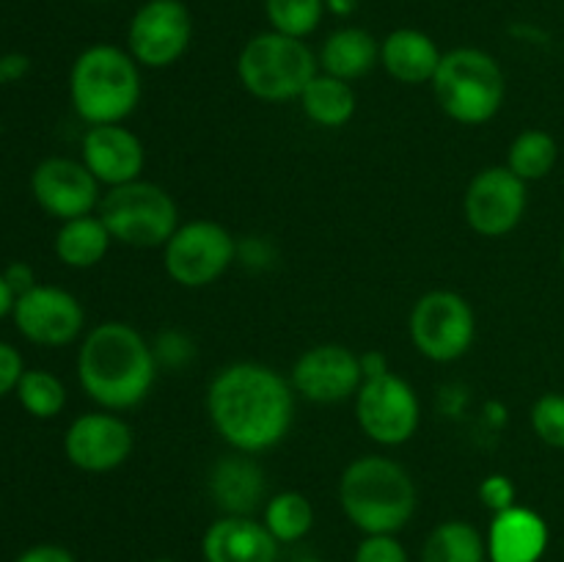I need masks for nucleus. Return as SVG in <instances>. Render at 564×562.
Segmentation results:
<instances>
[{
  "mask_svg": "<svg viewBox=\"0 0 564 562\" xmlns=\"http://www.w3.org/2000/svg\"><path fill=\"white\" fill-rule=\"evenodd\" d=\"M262 523L279 543H297L314 527V507L301 490H281L264 501Z\"/></svg>",
  "mask_w": 564,
  "mask_h": 562,
  "instance_id": "26",
  "label": "nucleus"
},
{
  "mask_svg": "<svg viewBox=\"0 0 564 562\" xmlns=\"http://www.w3.org/2000/svg\"><path fill=\"white\" fill-rule=\"evenodd\" d=\"M14 562H77L69 549L58 543H39L22 551Z\"/></svg>",
  "mask_w": 564,
  "mask_h": 562,
  "instance_id": "36",
  "label": "nucleus"
},
{
  "mask_svg": "<svg viewBox=\"0 0 564 562\" xmlns=\"http://www.w3.org/2000/svg\"><path fill=\"white\" fill-rule=\"evenodd\" d=\"M14 303H17V292L11 290L9 281H6V275L0 273V320L9 317V314L14 312Z\"/></svg>",
  "mask_w": 564,
  "mask_h": 562,
  "instance_id": "39",
  "label": "nucleus"
},
{
  "mask_svg": "<svg viewBox=\"0 0 564 562\" xmlns=\"http://www.w3.org/2000/svg\"><path fill=\"white\" fill-rule=\"evenodd\" d=\"M317 61L319 72L352 83L358 77L369 75L375 64H380V42L367 28H339V31L325 39Z\"/></svg>",
  "mask_w": 564,
  "mask_h": 562,
  "instance_id": "22",
  "label": "nucleus"
},
{
  "mask_svg": "<svg viewBox=\"0 0 564 562\" xmlns=\"http://www.w3.org/2000/svg\"><path fill=\"white\" fill-rule=\"evenodd\" d=\"M560 158V147H556L554 136L545 130H523L516 141L510 143L507 152V169L523 182H538L551 174Z\"/></svg>",
  "mask_w": 564,
  "mask_h": 562,
  "instance_id": "27",
  "label": "nucleus"
},
{
  "mask_svg": "<svg viewBox=\"0 0 564 562\" xmlns=\"http://www.w3.org/2000/svg\"><path fill=\"white\" fill-rule=\"evenodd\" d=\"M325 0H264L270 31L292 39L312 36L325 17Z\"/></svg>",
  "mask_w": 564,
  "mask_h": 562,
  "instance_id": "29",
  "label": "nucleus"
},
{
  "mask_svg": "<svg viewBox=\"0 0 564 562\" xmlns=\"http://www.w3.org/2000/svg\"><path fill=\"white\" fill-rule=\"evenodd\" d=\"M31 193L39 207L61 224L91 215L99 207V182L83 160L47 158L33 169Z\"/></svg>",
  "mask_w": 564,
  "mask_h": 562,
  "instance_id": "16",
  "label": "nucleus"
},
{
  "mask_svg": "<svg viewBox=\"0 0 564 562\" xmlns=\"http://www.w3.org/2000/svg\"><path fill=\"white\" fill-rule=\"evenodd\" d=\"M11 317L17 331L39 347L72 345L86 328L83 303L69 290L53 284H36L22 292Z\"/></svg>",
  "mask_w": 564,
  "mask_h": 562,
  "instance_id": "13",
  "label": "nucleus"
},
{
  "mask_svg": "<svg viewBox=\"0 0 564 562\" xmlns=\"http://www.w3.org/2000/svg\"><path fill=\"white\" fill-rule=\"evenodd\" d=\"M352 562H411L397 534H364Z\"/></svg>",
  "mask_w": 564,
  "mask_h": 562,
  "instance_id": "31",
  "label": "nucleus"
},
{
  "mask_svg": "<svg viewBox=\"0 0 564 562\" xmlns=\"http://www.w3.org/2000/svg\"><path fill=\"white\" fill-rule=\"evenodd\" d=\"M207 417L231 450L262 455L290 435L295 389L268 364H226L207 386Z\"/></svg>",
  "mask_w": 564,
  "mask_h": 562,
  "instance_id": "1",
  "label": "nucleus"
},
{
  "mask_svg": "<svg viewBox=\"0 0 564 562\" xmlns=\"http://www.w3.org/2000/svg\"><path fill=\"white\" fill-rule=\"evenodd\" d=\"M80 158L94 180L105 187H119L141 180L143 165H147L141 138L124 125L88 127L80 141Z\"/></svg>",
  "mask_w": 564,
  "mask_h": 562,
  "instance_id": "17",
  "label": "nucleus"
},
{
  "mask_svg": "<svg viewBox=\"0 0 564 562\" xmlns=\"http://www.w3.org/2000/svg\"><path fill=\"white\" fill-rule=\"evenodd\" d=\"M319 61L306 39L262 31L246 42L237 58L242 88L262 102L301 99L303 88L317 77Z\"/></svg>",
  "mask_w": 564,
  "mask_h": 562,
  "instance_id": "6",
  "label": "nucleus"
},
{
  "mask_svg": "<svg viewBox=\"0 0 564 562\" xmlns=\"http://www.w3.org/2000/svg\"><path fill=\"white\" fill-rule=\"evenodd\" d=\"M141 64L130 50L91 44L75 58L69 72V99L75 114L94 125H121L141 102Z\"/></svg>",
  "mask_w": 564,
  "mask_h": 562,
  "instance_id": "4",
  "label": "nucleus"
},
{
  "mask_svg": "<svg viewBox=\"0 0 564 562\" xmlns=\"http://www.w3.org/2000/svg\"><path fill=\"white\" fill-rule=\"evenodd\" d=\"M527 182L507 165H490L474 174L463 196L468 226L482 237H505L527 215Z\"/></svg>",
  "mask_w": 564,
  "mask_h": 562,
  "instance_id": "12",
  "label": "nucleus"
},
{
  "mask_svg": "<svg viewBox=\"0 0 564 562\" xmlns=\"http://www.w3.org/2000/svg\"><path fill=\"white\" fill-rule=\"evenodd\" d=\"M209 496L224 510V516H253L264 501V472L251 455L220 457L209 472Z\"/></svg>",
  "mask_w": 564,
  "mask_h": 562,
  "instance_id": "20",
  "label": "nucleus"
},
{
  "mask_svg": "<svg viewBox=\"0 0 564 562\" xmlns=\"http://www.w3.org/2000/svg\"><path fill=\"white\" fill-rule=\"evenodd\" d=\"M422 562H488V543L471 521H444L424 540Z\"/></svg>",
  "mask_w": 564,
  "mask_h": 562,
  "instance_id": "25",
  "label": "nucleus"
},
{
  "mask_svg": "<svg viewBox=\"0 0 564 562\" xmlns=\"http://www.w3.org/2000/svg\"><path fill=\"white\" fill-rule=\"evenodd\" d=\"M356 419L369 441L380 446H402L422 424V402L416 389L397 372L364 380L356 395Z\"/></svg>",
  "mask_w": 564,
  "mask_h": 562,
  "instance_id": "10",
  "label": "nucleus"
},
{
  "mask_svg": "<svg viewBox=\"0 0 564 562\" xmlns=\"http://www.w3.org/2000/svg\"><path fill=\"white\" fill-rule=\"evenodd\" d=\"M339 505L364 534H397L416 516L419 490L394 457L361 455L341 472Z\"/></svg>",
  "mask_w": 564,
  "mask_h": 562,
  "instance_id": "3",
  "label": "nucleus"
},
{
  "mask_svg": "<svg viewBox=\"0 0 564 562\" xmlns=\"http://www.w3.org/2000/svg\"><path fill=\"white\" fill-rule=\"evenodd\" d=\"M0 132H3V121H0Z\"/></svg>",
  "mask_w": 564,
  "mask_h": 562,
  "instance_id": "43",
  "label": "nucleus"
},
{
  "mask_svg": "<svg viewBox=\"0 0 564 562\" xmlns=\"http://www.w3.org/2000/svg\"><path fill=\"white\" fill-rule=\"evenodd\" d=\"M479 499L496 516V512L516 505V485H512V479L507 474H490V477H485L479 483Z\"/></svg>",
  "mask_w": 564,
  "mask_h": 562,
  "instance_id": "33",
  "label": "nucleus"
},
{
  "mask_svg": "<svg viewBox=\"0 0 564 562\" xmlns=\"http://www.w3.org/2000/svg\"><path fill=\"white\" fill-rule=\"evenodd\" d=\"M154 358H158V367L165 364V367H185L196 350H193V342L187 339L182 331H163V334L154 339Z\"/></svg>",
  "mask_w": 564,
  "mask_h": 562,
  "instance_id": "32",
  "label": "nucleus"
},
{
  "mask_svg": "<svg viewBox=\"0 0 564 562\" xmlns=\"http://www.w3.org/2000/svg\"><path fill=\"white\" fill-rule=\"evenodd\" d=\"M438 108L466 127L496 119L507 97V77L499 61L479 47H455L441 55L433 77Z\"/></svg>",
  "mask_w": 564,
  "mask_h": 562,
  "instance_id": "5",
  "label": "nucleus"
},
{
  "mask_svg": "<svg viewBox=\"0 0 564 562\" xmlns=\"http://www.w3.org/2000/svg\"><path fill=\"white\" fill-rule=\"evenodd\" d=\"M358 3L361 0H325V9L334 17H350L358 9Z\"/></svg>",
  "mask_w": 564,
  "mask_h": 562,
  "instance_id": "40",
  "label": "nucleus"
},
{
  "mask_svg": "<svg viewBox=\"0 0 564 562\" xmlns=\"http://www.w3.org/2000/svg\"><path fill=\"white\" fill-rule=\"evenodd\" d=\"M110 237L108 226L99 220V215H83V218H72L61 224V229L55 231V257L61 264L75 270H88L97 268L110 251Z\"/></svg>",
  "mask_w": 564,
  "mask_h": 562,
  "instance_id": "23",
  "label": "nucleus"
},
{
  "mask_svg": "<svg viewBox=\"0 0 564 562\" xmlns=\"http://www.w3.org/2000/svg\"><path fill=\"white\" fill-rule=\"evenodd\" d=\"M295 562H325V560H319V556H301V560Z\"/></svg>",
  "mask_w": 564,
  "mask_h": 562,
  "instance_id": "41",
  "label": "nucleus"
},
{
  "mask_svg": "<svg viewBox=\"0 0 564 562\" xmlns=\"http://www.w3.org/2000/svg\"><path fill=\"white\" fill-rule=\"evenodd\" d=\"M152 562H174V560H169V556H160V560H152Z\"/></svg>",
  "mask_w": 564,
  "mask_h": 562,
  "instance_id": "42",
  "label": "nucleus"
},
{
  "mask_svg": "<svg viewBox=\"0 0 564 562\" xmlns=\"http://www.w3.org/2000/svg\"><path fill=\"white\" fill-rule=\"evenodd\" d=\"M408 334L413 347L435 364H449L466 356L477 336L474 309L460 292H424L411 309Z\"/></svg>",
  "mask_w": 564,
  "mask_h": 562,
  "instance_id": "8",
  "label": "nucleus"
},
{
  "mask_svg": "<svg viewBox=\"0 0 564 562\" xmlns=\"http://www.w3.org/2000/svg\"><path fill=\"white\" fill-rule=\"evenodd\" d=\"M110 237L130 248H163L180 229V207L165 187L135 180L108 187L97 207Z\"/></svg>",
  "mask_w": 564,
  "mask_h": 562,
  "instance_id": "7",
  "label": "nucleus"
},
{
  "mask_svg": "<svg viewBox=\"0 0 564 562\" xmlns=\"http://www.w3.org/2000/svg\"><path fill=\"white\" fill-rule=\"evenodd\" d=\"M193 42V14L182 0H147L127 25V50L147 69H169Z\"/></svg>",
  "mask_w": 564,
  "mask_h": 562,
  "instance_id": "11",
  "label": "nucleus"
},
{
  "mask_svg": "<svg viewBox=\"0 0 564 562\" xmlns=\"http://www.w3.org/2000/svg\"><path fill=\"white\" fill-rule=\"evenodd\" d=\"M14 395L20 406L36 419H55L66 406L64 380L47 369H25Z\"/></svg>",
  "mask_w": 564,
  "mask_h": 562,
  "instance_id": "28",
  "label": "nucleus"
},
{
  "mask_svg": "<svg viewBox=\"0 0 564 562\" xmlns=\"http://www.w3.org/2000/svg\"><path fill=\"white\" fill-rule=\"evenodd\" d=\"M135 446L132 428L116 411H91L66 428L64 455L86 474H108L124 466Z\"/></svg>",
  "mask_w": 564,
  "mask_h": 562,
  "instance_id": "15",
  "label": "nucleus"
},
{
  "mask_svg": "<svg viewBox=\"0 0 564 562\" xmlns=\"http://www.w3.org/2000/svg\"><path fill=\"white\" fill-rule=\"evenodd\" d=\"M6 281H9L11 290L17 292V298L22 295V292L33 290L36 287V273H33V268L28 262H22V259H17V262H11L9 268L3 270Z\"/></svg>",
  "mask_w": 564,
  "mask_h": 562,
  "instance_id": "37",
  "label": "nucleus"
},
{
  "mask_svg": "<svg viewBox=\"0 0 564 562\" xmlns=\"http://www.w3.org/2000/svg\"><path fill=\"white\" fill-rule=\"evenodd\" d=\"M237 259V240L218 220H191L180 224L163 246V268L174 284L185 290H202L215 284Z\"/></svg>",
  "mask_w": 564,
  "mask_h": 562,
  "instance_id": "9",
  "label": "nucleus"
},
{
  "mask_svg": "<svg viewBox=\"0 0 564 562\" xmlns=\"http://www.w3.org/2000/svg\"><path fill=\"white\" fill-rule=\"evenodd\" d=\"M532 430L543 444L564 450V395L549 391L532 406Z\"/></svg>",
  "mask_w": 564,
  "mask_h": 562,
  "instance_id": "30",
  "label": "nucleus"
},
{
  "mask_svg": "<svg viewBox=\"0 0 564 562\" xmlns=\"http://www.w3.org/2000/svg\"><path fill=\"white\" fill-rule=\"evenodd\" d=\"M22 372H25V364H22L20 350L11 347L9 342H0V397L17 391Z\"/></svg>",
  "mask_w": 564,
  "mask_h": 562,
  "instance_id": "34",
  "label": "nucleus"
},
{
  "mask_svg": "<svg viewBox=\"0 0 564 562\" xmlns=\"http://www.w3.org/2000/svg\"><path fill=\"white\" fill-rule=\"evenodd\" d=\"M290 383L295 395H301L308 402H317V406L350 400L364 383L361 358L356 350L339 345V342H323V345L308 347L297 358Z\"/></svg>",
  "mask_w": 564,
  "mask_h": 562,
  "instance_id": "14",
  "label": "nucleus"
},
{
  "mask_svg": "<svg viewBox=\"0 0 564 562\" xmlns=\"http://www.w3.org/2000/svg\"><path fill=\"white\" fill-rule=\"evenodd\" d=\"M488 562H540L549 545V523L521 505L496 512L488 534Z\"/></svg>",
  "mask_w": 564,
  "mask_h": 562,
  "instance_id": "19",
  "label": "nucleus"
},
{
  "mask_svg": "<svg viewBox=\"0 0 564 562\" xmlns=\"http://www.w3.org/2000/svg\"><path fill=\"white\" fill-rule=\"evenodd\" d=\"M358 358H361L364 380H372V378H380V375L391 372L389 358H386V353H380V350H367V353H358Z\"/></svg>",
  "mask_w": 564,
  "mask_h": 562,
  "instance_id": "38",
  "label": "nucleus"
},
{
  "mask_svg": "<svg viewBox=\"0 0 564 562\" xmlns=\"http://www.w3.org/2000/svg\"><path fill=\"white\" fill-rule=\"evenodd\" d=\"M441 55L435 39L419 28H397L380 42V66L402 86L433 83Z\"/></svg>",
  "mask_w": 564,
  "mask_h": 562,
  "instance_id": "21",
  "label": "nucleus"
},
{
  "mask_svg": "<svg viewBox=\"0 0 564 562\" xmlns=\"http://www.w3.org/2000/svg\"><path fill=\"white\" fill-rule=\"evenodd\" d=\"M31 72V58L25 53H0V86H11V83H20L22 77Z\"/></svg>",
  "mask_w": 564,
  "mask_h": 562,
  "instance_id": "35",
  "label": "nucleus"
},
{
  "mask_svg": "<svg viewBox=\"0 0 564 562\" xmlns=\"http://www.w3.org/2000/svg\"><path fill=\"white\" fill-rule=\"evenodd\" d=\"M297 102H301V110L306 114L308 121L336 130V127H345L352 119L358 99L350 83L317 72V77L303 88Z\"/></svg>",
  "mask_w": 564,
  "mask_h": 562,
  "instance_id": "24",
  "label": "nucleus"
},
{
  "mask_svg": "<svg viewBox=\"0 0 564 562\" xmlns=\"http://www.w3.org/2000/svg\"><path fill=\"white\" fill-rule=\"evenodd\" d=\"M562 264H564V248H562Z\"/></svg>",
  "mask_w": 564,
  "mask_h": 562,
  "instance_id": "44",
  "label": "nucleus"
},
{
  "mask_svg": "<svg viewBox=\"0 0 564 562\" xmlns=\"http://www.w3.org/2000/svg\"><path fill=\"white\" fill-rule=\"evenodd\" d=\"M281 543L253 516H220L202 538L204 562H279Z\"/></svg>",
  "mask_w": 564,
  "mask_h": 562,
  "instance_id": "18",
  "label": "nucleus"
},
{
  "mask_svg": "<svg viewBox=\"0 0 564 562\" xmlns=\"http://www.w3.org/2000/svg\"><path fill=\"white\" fill-rule=\"evenodd\" d=\"M158 358L147 336L130 323L108 320L83 336L77 350L80 389L102 411H130L152 395Z\"/></svg>",
  "mask_w": 564,
  "mask_h": 562,
  "instance_id": "2",
  "label": "nucleus"
}]
</instances>
